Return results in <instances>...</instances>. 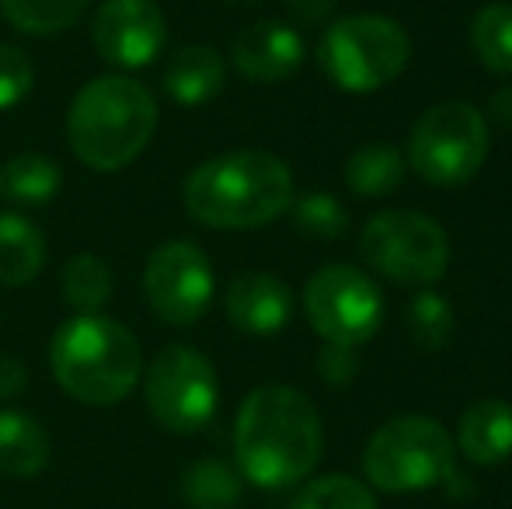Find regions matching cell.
Returning <instances> with one entry per match:
<instances>
[{"label":"cell","instance_id":"cell-1","mask_svg":"<svg viewBox=\"0 0 512 509\" xmlns=\"http://www.w3.org/2000/svg\"><path fill=\"white\" fill-rule=\"evenodd\" d=\"M321 443V415L297 387H255L237 412V471L258 489H290L304 482L321 461Z\"/></svg>","mask_w":512,"mask_h":509},{"label":"cell","instance_id":"cell-2","mask_svg":"<svg viewBox=\"0 0 512 509\" xmlns=\"http://www.w3.org/2000/svg\"><path fill=\"white\" fill-rule=\"evenodd\" d=\"M293 203L286 161L265 150H234L199 164L185 182V210L216 231H251L283 217Z\"/></svg>","mask_w":512,"mask_h":509},{"label":"cell","instance_id":"cell-3","mask_svg":"<svg viewBox=\"0 0 512 509\" xmlns=\"http://www.w3.org/2000/svg\"><path fill=\"white\" fill-rule=\"evenodd\" d=\"M49 367L63 391L84 405H119L143 377V353L126 325L102 314H77L56 328Z\"/></svg>","mask_w":512,"mask_h":509},{"label":"cell","instance_id":"cell-4","mask_svg":"<svg viewBox=\"0 0 512 509\" xmlns=\"http://www.w3.org/2000/svg\"><path fill=\"white\" fill-rule=\"evenodd\" d=\"M157 129V102L133 77H98L77 91L67 116L74 154L95 171H119L143 154Z\"/></svg>","mask_w":512,"mask_h":509},{"label":"cell","instance_id":"cell-5","mask_svg":"<svg viewBox=\"0 0 512 509\" xmlns=\"http://www.w3.org/2000/svg\"><path fill=\"white\" fill-rule=\"evenodd\" d=\"M411 60V39L394 18L349 14L324 32L317 63L335 88L349 95H370L398 81Z\"/></svg>","mask_w":512,"mask_h":509},{"label":"cell","instance_id":"cell-6","mask_svg":"<svg viewBox=\"0 0 512 509\" xmlns=\"http://www.w3.org/2000/svg\"><path fill=\"white\" fill-rule=\"evenodd\" d=\"M457 447L453 436L429 415H401L380 426L366 440L363 450V471L373 489L394 492H425L436 485L450 482L457 471Z\"/></svg>","mask_w":512,"mask_h":509},{"label":"cell","instance_id":"cell-7","mask_svg":"<svg viewBox=\"0 0 512 509\" xmlns=\"http://www.w3.org/2000/svg\"><path fill=\"white\" fill-rule=\"evenodd\" d=\"M488 116L467 102L432 105L408 136V164L429 185H464L488 161Z\"/></svg>","mask_w":512,"mask_h":509},{"label":"cell","instance_id":"cell-8","mask_svg":"<svg viewBox=\"0 0 512 509\" xmlns=\"http://www.w3.org/2000/svg\"><path fill=\"white\" fill-rule=\"evenodd\" d=\"M359 248L373 272L398 286L439 283L450 265L446 231L439 227V220L418 210H384L370 217Z\"/></svg>","mask_w":512,"mask_h":509},{"label":"cell","instance_id":"cell-9","mask_svg":"<svg viewBox=\"0 0 512 509\" xmlns=\"http://www.w3.org/2000/svg\"><path fill=\"white\" fill-rule=\"evenodd\" d=\"M147 408L168 433H199L220 405L213 363L192 346H168L147 367Z\"/></svg>","mask_w":512,"mask_h":509},{"label":"cell","instance_id":"cell-10","mask_svg":"<svg viewBox=\"0 0 512 509\" xmlns=\"http://www.w3.org/2000/svg\"><path fill=\"white\" fill-rule=\"evenodd\" d=\"M307 321L324 342L363 346L384 321V297L366 272L352 265H324L304 286Z\"/></svg>","mask_w":512,"mask_h":509},{"label":"cell","instance_id":"cell-11","mask_svg":"<svg viewBox=\"0 0 512 509\" xmlns=\"http://www.w3.org/2000/svg\"><path fill=\"white\" fill-rule=\"evenodd\" d=\"M143 297L164 325L189 328L209 311L213 265L192 241H168L143 265Z\"/></svg>","mask_w":512,"mask_h":509},{"label":"cell","instance_id":"cell-12","mask_svg":"<svg viewBox=\"0 0 512 509\" xmlns=\"http://www.w3.org/2000/svg\"><path fill=\"white\" fill-rule=\"evenodd\" d=\"M95 49L112 67H147L161 56L168 21L154 0H105L95 14Z\"/></svg>","mask_w":512,"mask_h":509},{"label":"cell","instance_id":"cell-13","mask_svg":"<svg viewBox=\"0 0 512 509\" xmlns=\"http://www.w3.org/2000/svg\"><path fill=\"white\" fill-rule=\"evenodd\" d=\"M230 60L248 81L276 84L297 74L304 63V39L293 25L283 21H255L230 46Z\"/></svg>","mask_w":512,"mask_h":509},{"label":"cell","instance_id":"cell-14","mask_svg":"<svg viewBox=\"0 0 512 509\" xmlns=\"http://www.w3.org/2000/svg\"><path fill=\"white\" fill-rule=\"evenodd\" d=\"M293 293L269 272H241L227 286V318L248 335H276L290 325Z\"/></svg>","mask_w":512,"mask_h":509},{"label":"cell","instance_id":"cell-15","mask_svg":"<svg viewBox=\"0 0 512 509\" xmlns=\"http://www.w3.org/2000/svg\"><path fill=\"white\" fill-rule=\"evenodd\" d=\"M453 447L467 461L492 468L512 457V405L502 398H481L460 415L457 443Z\"/></svg>","mask_w":512,"mask_h":509},{"label":"cell","instance_id":"cell-16","mask_svg":"<svg viewBox=\"0 0 512 509\" xmlns=\"http://www.w3.org/2000/svg\"><path fill=\"white\" fill-rule=\"evenodd\" d=\"M227 81V63L209 46H182L164 67V95L178 105H203L216 98Z\"/></svg>","mask_w":512,"mask_h":509},{"label":"cell","instance_id":"cell-17","mask_svg":"<svg viewBox=\"0 0 512 509\" xmlns=\"http://www.w3.org/2000/svg\"><path fill=\"white\" fill-rule=\"evenodd\" d=\"M49 433L39 419L18 412V408H0V475L7 478H32L49 464Z\"/></svg>","mask_w":512,"mask_h":509},{"label":"cell","instance_id":"cell-18","mask_svg":"<svg viewBox=\"0 0 512 509\" xmlns=\"http://www.w3.org/2000/svg\"><path fill=\"white\" fill-rule=\"evenodd\" d=\"M46 265V238L21 213H0V286H25Z\"/></svg>","mask_w":512,"mask_h":509},{"label":"cell","instance_id":"cell-19","mask_svg":"<svg viewBox=\"0 0 512 509\" xmlns=\"http://www.w3.org/2000/svg\"><path fill=\"white\" fill-rule=\"evenodd\" d=\"M405 154H401L394 143L373 140L363 147L352 150V157L345 161V185H349L356 196H391L401 182H405Z\"/></svg>","mask_w":512,"mask_h":509},{"label":"cell","instance_id":"cell-20","mask_svg":"<svg viewBox=\"0 0 512 509\" xmlns=\"http://www.w3.org/2000/svg\"><path fill=\"white\" fill-rule=\"evenodd\" d=\"M60 185V164L46 154H35V150L11 157L7 168L0 171V189H7V196L21 206H46L60 192Z\"/></svg>","mask_w":512,"mask_h":509},{"label":"cell","instance_id":"cell-21","mask_svg":"<svg viewBox=\"0 0 512 509\" xmlns=\"http://www.w3.org/2000/svg\"><path fill=\"white\" fill-rule=\"evenodd\" d=\"M471 46L481 67L512 77V4H488L474 14Z\"/></svg>","mask_w":512,"mask_h":509},{"label":"cell","instance_id":"cell-22","mask_svg":"<svg viewBox=\"0 0 512 509\" xmlns=\"http://www.w3.org/2000/svg\"><path fill=\"white\" fill-rule=\"evenodd\" d=\"M63 297L77 314H98L112 297V272L98 255L81 252L63 265Z\"/></svg>","mask_w":512,"mask_h":509},{"label":"cell","instance_id":"cell-23","mask_svg":"<svg viewBox=\"0 0 512 509\" xmlns=\"http://www.w3.org/2000/svg\"><path fill=\"white\" fill-rule=\"evenodd\" d=\"M88 0H0L7 25L25 35H53L70 28L84 14Z\"/></svg>","mask_w":512,"mask_h":509},{"label":"cell","instance_id":"cell-24","mask_svg":"<svg viewBox=\"0 0 512 509\" xmlns=\"http://www.w3.org/2000/svg\"><path fill=\"white\" fill-rule=\"evenodd\" d=\"M182 492L196 509H230L241 503V471L227 468L223 461H196L185 471Z\"/></svg>","mask_w":512,"mask_h":509},{"label":"cell","instance_id":"cell-25","mask_svg":"<svg viewBox=\"0 0 512 509\" xmlns=\"http://www.w3.org/2000/svg\"><path fill=\"white\" fill-rule=\"evenodd\" d=\"M405 325H408V332H411V339H415L418 349L436 353V349L450 346L457 318H453V307L443 293L422 290V293H415V300H411V307L405 314Z\"/></svg>","mask_w":512,"mask_h":509},{"label":"cell","instance_id":"cell-26","mask_svg":"<svg viewBox=\"0 0 512 509\" xmlns=\"http://www.w3.org/2000/svg\"><path fill=\"white\" fill-rule=\"evenodd\" d=\"M293 509H377V496L359 478L324 475L297 492Z\"/></svg>","mask_w":512,"mask_h":509},{"label":"cell","instance_id":"cell-27","mask_svg":"<svg viewBox=\"0 0 512 509\" xmlns=\"http://www.w3.org/2000/svg\"><path fill=\"white\" fill-rule=\"evenodd\" d=\"M293 210V224H297L300 234L307 238H317V241H335L345 234V206L338 203L331 192H304L290 203Z\"/></svg>","mask_w":512,"mask_h":509},{"label":"cell","instance_id":"cell-28","mask_svg":"<svg viewBox=\"0 0 512 509\" xmlns=\"http://www.w3.org/2000/svg\"><path fill=\"white\" fill-rule=\"evenodd\" d=\"M35 70L32 60L18 46L0 42V109H14L32 91Z\"/></svg>","mask_w":512,"mask_h":509},{"label":"cell","instance_id":"cell-29","mask_svg":"<svg viewBox=\"0 0 512 509\" xmlns=\"http://www.w3.org/2000/svg\"><path fill=\"white\" fill-rule=\"evenodd\" d=\"M317 374L324 377L328 384L345 387L356 381L359 374V360L352 346H335V342H324L321 356H317Z\"/></svg>","mask_w":512,"mask_h":509},{"label":"cell","instance_id":"cell-30","mask_svg":"<svg viewBox=\"0 0 512 509\" xmlns=\"http://www.w3.org/2000/svg\"><path fill=\"white\" fill-rule=\"evenodd\" d=\"M286 11L300 21V25H317L335 11V0H286Z\"/></svg>","mask_w":512,"mask_h":509},{"label":"cell","instance_id":"cell-31","mask_svg":"<svg viewBox=\"0 0 512 509\" xmlns=\"http://www.w3.org/2000/svg\"><path fill=\"white\" fill-rule=\"evenodd\" d=\"M25 387V367L14 356H0V398H11Z\"/></svg>","mask_w":512,"mask_h":509},{"label":"cell","instance_id":"cell-32","mask_svg":"<svg viewBox=\"0 0 512 509\" xmlns=\"http://www.w3.org/2000/svg\"><path fill=\"white\" fill-rule=\"evenodd\" d=\"M488 116L492 123L512 129V88H502L495 98H488Z\"/></svg>","mask_w":512,"mask_h":509}]
</instances>
